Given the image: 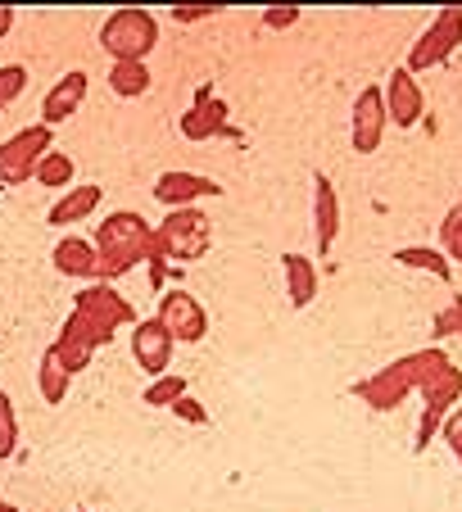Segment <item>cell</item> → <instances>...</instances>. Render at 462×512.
I'll return each instance as SVG.
<instances>
[{"label": "cell", "instance_id": "cell-12", "mask_svg": "<svg viewBox=\"0 0 462 512\" xmlns=\"http://www.w3.org/2000/svg\"><path fill=\"white\" fill-rule=\"evenodd\" d=\"M173 349H177V340L159 327V318H141L132 327V358L150 377H164V372L173 368Z\"/></svg>", "mask_w": 462, "mask_h": 512}, {"label": "cell", "instance_id": "cell-16", "mask_svg": "<svg viewBox=\"0 0 462 512\" xmlns=\"http://www.w3.org/2000/svg\"><path fill=\"white\" fill-rule=\"evenodd\" d=\"M354 395L363 399V404H372V408H381V413H390V408H399L408 395H413V386H408L404 368H399V358H395V363H390V368H381L376 377L358 381Z\"/></svg>", "mask_w": 462, "mask_h": 512}, {"label": "cell", "instance_id": "cell-20", "mask_svg": "<svg viewBox=\"0 0 462 512\" xmlns=\"http://www.w3.org/2000/svg\"><path fill=\"white\" fill-rule=\"evenodd\" d=\"M150 68L145 64H136V59H123V64H109V91L114 96H123V100H136V96H145L150 91Z\"/></svg>", "mask_w": 462, "mask_h": 512}, {"label": "cell", "instance_id": "cell-17", "mask_svg": "<svg viewBox=\"0 0 462 512\" xmlns=\"http://www.w3.org/2000/svg\"><path fill=\"white\" fill-rule=\"evenodd\" d=\"M313 223H318V254H331L340 236V195L327 173H313Z\"/></svg>", "mask_w": 462, "mask_h": 512}, {"label": "cell", "instance_id": "cell-24", "mask_svg": "<svg viewBox=\"0 0 462 512\" xmlns=\"http://www.w3.org/2000/svg\"><path fill=\"white\" fill-rule=\"evenodd\" d=\"M182 395H191V386H186V377H177V372H164V377H154L150 386H145V404L150 408H173Z\"/></svg>", "mask_w": 462, "mask_h": 512}, {"label": "cell", "instance_id": "cell-1", "mask_svg": "<svg viewBox=\"0 0 462 512\" xmlns=\"http://www.w3.org/2000/svg\"><path fill=\"white\" fill-rule=\"evenodd\" d=\"M399 368H404L408 386L422 395V426H417V440H413V454H426L431 440L440 435L444 417L453 413V404L462 399V368L453 363L444 349L426 345L417 354H404L399 358Z\"/></svg>", "mask_w": 462, "mask_h": 512}, {"label": "cell", "instance_id": "cell-25", "mask_svg": "<svg viewBox=\"0 0 462 512\" xmlns=\"http://www.w3.org/2000/svg\"><path fill=\"white\" fill-rule=\"evenodd\" d=\"M440 254L449 263H462V204H453L440 223Z\"/></svg>", "mask_w": 462, "mask_h": 512}, {"label": "cell", "instance_id": "cell-18", "mask_svg": "<svg viewBox=\"0 0 462 512\" xmlns=\"http://www.w3.org/2000/svg\"><path fill=\"white\" fill-rule=\"evenodd\" d=\"M100 200H105V191H100L96 182H87V186H68V191L59 195L55 204H50L46 223H50V227H73V223H87L91 213L100 209Z\"/></svg>", "mask_w": 462, "mask_h": 512}, {"label": "cell", "instance_id": "cell-30", "mask_svg": "<svg viewBox=\"0 0 462 512\" xmlns=\"http://www.w3.org/2000/svg\"><path fill=\"white\" fill-rule=\"evenodd\" d=\"M440 435H444V440H449V449H453V454H458V463H462V408H453V413L444 417Z\"/></svg>", "mask_w": 462, "mask_h": 512}, {"label": "cell", "instance_id": "cell-15", "mask_svg": "<svg viewBox=\"0 0 462 512\" xmlns=\"http://www.w3.org/2000/svg\"><path fill=\"white\" fill-rule=\"evenodd\" d=\"M50 263H55L59 277L100 281V250H96V241H87V236H64V241L55 245V254H50Z\"/></svg>", "mask_w": 462, "mask_h": 512}, {"label": "cell", "instance_id": "cell-28", "mask_svg": "<svg viewBox=\"0 0 462 512\" xmlns=\"http://www.w3.org/2000/svg\"><path fill=\"white\" fill-rule=\"evenodd\" d=\"M462 331V300H449V309L435 313V336H458Z\"/></svg>", "mask_w": 462, "mask_h": 512}, {"label": "cell", "instance_id": "cell-8", "mask_svg": "<svg viewBox=\"0 0 462 512\" xmlns=\"http://www.w3.org/2000/svg\"><path fill=\"white\" fill-rule=\"evenodd\" d=\"M154 318H159V327L173 340H182V345H200V340L209 336V313H204V304L195 300L191 290H168L164 300H159Z\"/></svg>", "mask_w": 462, "mask_h": 512}, {"label": "cell", "instance_id": "cell-35", "mask_svg": "<svg viewBox=\"0 0 462 512\" xmlns=\"http://www.w3.org/2000/svg\"><path fill=\"white\" fill-rule=\"evenodd\" d=\"M0 109H5V96H0Z\"/></svg>", "mask_w": 462, "mask_h": 512}, {"label": "cell", "instance_id": "cell-31", "mask_svg": "<svg viewBox=\"0 0 462 512\" xmlns=\"http://www.w3.org/2000/svg\"><path fill=\"white\" fill-rule=\"evenodd\" d=\"M218 14V5H177L173 19L177 23H200V19H213Z\"/></svg>", "mask_w": 462, "mask_h": 512}, {"label": "cell", "instance_id": "cell-14", "mask_svg": "<svg viewBox=\"0 0 462 512\" xmlns=\"http://www.w3.org/2000/svg\"><path fill=\"white\" fill-rule=\"evenodd\" d=\"M82 100H87V73H82V68H68L59 82H50L46 100H41V123L55 132L59 123H68V118L82 109Z\"/></svg>", "mask_w": 462, "mask_h": 512}, {"label": "cell", "instance_id": "cell-22", "mask_svg": "<svg viewBox=\"0 0 462 512\" xmlns=\"http://www.w3.org/2000/svg\"><path fill=\"white\" fill-rule=\"evenodd\" d=\"M395 263H404V268H417V272H431L435 281L453 286V263L444 259L440 250H431V245H408V250L395 254Z\"/></svg>", "mask_w": 462, "mask_h": 512}, {"label": "cell", "instance_id": "cell-4", "mask_svg": "<svg viewBox=\"0 0 462 512\" xmlns=\"http://www.w3.org/2000/svg\"><path fill=\"white\" fill-rule=\"evenodd\" d=\"M100 46L114 64H123V59L145 64V55L159 46V19L150 10H114L100 23Z\"/></svg>", "mask_w": 462, "mask_h": 512}, {"label": "cell", "instance_id": "cell-33", "mask_svg": "<svg viewBox=\"0 0 462 512\" xmlns=\"http://www.w3.org/2000/svg\"><path fill=\"white\" fill-rule=\"evenodd\" d=\"M14 28V10H0V37Z\"/></svg>", "mask_w": 462, "mask_h": 512}, {"label": "cell", "instance_id": "cell-29", "mask_svg": "<svg viewBox=\"0 0 462 512\" xmlns=\"http://www.w3.org/2000/svg\"><path fill=\"white\" fill-rule=\"evenodd\" d=\"M173 413L182 417V422H191V426H209V408L200 404V399H191V395H182L173 404Z\"/></svg>", "mask_w": 462, "mask_h": 512}, {"label": "cell", "instance_id": "cell-3", "mask_svg": "<svg viewBox=\"0 0 462 512\" xmlns=\"http://www.w3.org/2000/svg\"><path fill=\"white\" fill-rule=\"evenodd\" d=\"M96 250H100V281H114V277H123V272H132L136 263L150 259L154 227L145 223L141 213L118 209V213H109L105 223H100Z\"/></svg>", "mask_w": 462, "mask_h": 512}, {"label": "cell", "instance_id": "cell-27", "mask_svg": "<svg viewBox=\"0 0 462 512\" xmlns=\"http://www.w3.org/2000/svg\"><path fill=\"white\" fill-rule=\"evenodd\" d=\"M23 91H28V68H23V64H5V68H0V96H5V105H14Z\"/></svg>", "mask_w": 462, "mask_h": 512}, {"label": "cell", "instance_id": "cell-26", "mask_svg": "<svg viewBox=\"0 0 462 512\" xmlns=\"http://www.w3.org/2000/svg\"><path fill=\"white\" fill-rule=\"evenodd\" d=\"M19 449V413H14V399L0 390V458H14Z\"/></svg>", "mask_w": 462, "mask_h": 512}, {"label": "cell", "instance_id": "cell-5", "mask_svg": "<svg viewBox=\"0 0 462 512\" xmlns=\"http://www.w3.org/2000/svg\"><path fill=\"white\" fill-rule=\"evenodd\" d=\"M154 245L164 259H177V263H195L209 254L213 245V232H209V218L200 209H173L164 223L154 227Z\"/></svg>", "mask_w": 462, "mask_h": 512}, {"label": "cell", "instance_id": "cell-10", "mask_svg": "<svg viewBox=\"0 0 462 512\" xmlns=\"http://www.w3.org/2000/svg\"><path fill=\"white\" fill-rule=\"evenodd\" d=\"M222 186L213 177H200V173H186V168H173V173H159L154 182V200L164 209H195L200 200H218Z\"/></svg>", "mask_w": 462, "mask_h": 512}, {"label": "cell", "instance_id": "cell-7", "mask_svg": "<svg viewBox=\"0 0 462 512\" xmlns=\"http://www.w3.org/2000/svg\"><path fill=\"white\" fill-rule=\"evenodd\" d=\"M458 46H462V5H449V10L435 14L431 28H426L422 37L413 41V50H408L404 68L417 78V73H426V68H440Z\"/></svg>", "mask_w": 462, "mask_h": 512}, {"label": "cell", "instance_id": "cell-34", "mask_svg": "<svg viewBox=\"0 0 462 512\" xmlns=\"http://www.w3.org/2000/svg\"><path fill=\"white\" fill-rule=\"evenodd\" d=\"M0 512H19V508H14V503H0Z\"/></svg>", "mask_w": 462, "mask_h": 512}, {"label": "cell", "instance_id": "cell-37", "mask_svg": "<svg viewBox=\"0 0 462 512\" xmlns=\"http://www.w3.org/2000/svg\"><path fill=\"white\" fill-rule=\"evenodd\" d=\"M82 512H87V508H82Z\"/></svg>", "mask_w": 462, "mask_h": 512}, {"label": "cell", "instance_id": "cell-32", "mask_svg": "<svg viewBox=\"0 0 462 512\" xmlns=\"http://www.w3.org/2000/svg\"><path fill=\"white\" fill-rule=\"evenodd\" d=\"M263 23H268L272 32H281V28H290V23H299V10L281 5V10H268V14H263Z\"/></svg>", "mask_w": 462, "mask_h": 512}, {"label": "cell", "instance_id": "cell-11", "mask_svg": "<svg viewBox=\"0 0 462 512\" xmlns=\"http://www.w3.org/2000/svg\"><path fill=\"white\" fill-rule=\"evenodd\" d=\"M182 136H186V141H209V136H231L227 105L218 100L213 82H204V87L195 91V105L182 114Z\"/></svg>", "mask_w": 462, "mask_h": 512}, {"label": "cell", "instance_id": "cell-23", "mask_svg": "<svg viewBox=\"0 0 462 512\" xmlns=\"http://www.w3.org/2000/svg\"><path fill=\"white\" fill-rule=\"evenodd\" d=\"M73 177H77V164L64 155V150H46L41 155V164H37V177L32 182H41V186H55V191H68L73 186Z\"/></svg>", "mask_w": 462, "mask_h": 512}, {"label": "cell", "instance_id": "cell-9", "mask_svg": "<svg viewBox=\"0 0 462 512\" xmlns=\"http://www.w3.org/2000/svg\"><path fill=\"white\" fill-rule=\"evenodd\" d=\"M390 127L385 114V91L381 87H363L354 100V114H349V141H354L358 155H376L381 150V136Z\"/></svg>", "mask_w": 462, "mask_h": 512}, {"label": "cell", "instance_id": "cell-36", "mask_svg": "<svg viewBox=\"0 0 462 512\" xmlns=\"http://www.w3.org/2000/svg\"><path fill=\"white\" fill-rule=\"evenodd\" d=\"M458 336H462V331H458Z\"/></svg>", "mask_w": 462, "mask_h": 512}, {"label": "cell", "instance_id": "cell-21", "mask_svg": "<svg viewBox=\"0 0 462 512\" xmlns=\"http://www.w3.org/2000/svg\"><path fill=\"white\" fill-rule=\"evenodd\" d=\"M68 386H73V372L64 368V363H59L55 354H41V368H37V390H41V399H46V404H64L68 399Z\"/></svg>", "mask_w": 462, "mask_h": 512}, {"label": "cell", "instance_id": "cell-13", "mask_svg": "<svg viewBox=\"0 0 462 512\" xmlns=\"http://www.w3.org/2000/svg\"><path fill=\"white\" fill-rule=\"evenodd\" d=\"M385 114H390L395 127H417L426 114V96L404 64H399L395 73H390V82H385Z\"/></svg>", "mask_w": 462, "mask_h": 512}, {"label": "cell", "instance_id": "cell-19", "mask_svg": "<svg viewBox=\"0 0 462 512\" xmlns=\"http://www.w3.org/2000/svg\"><path fill=\"white\" fill-rule=\"evenodd\" d=\"M281 272H286L290 309H308V304L318 300V268H313V259L290 250V254H281Z\"/></svg>", "mask_w": 462, "mask_h": 512}, {"label": "cell", "instance_id": "cell-2", "mask_svg": "<svg viewBox=\"0 0 462 512\" xmlns=\"http://www.w3.org/2000/svg\"><path fill=\"white\" fill-rule=\"evenodd\" d=\"M136 322L141 318H136L132 300H123L109 281H87L82 295L73 300V313H68V322H64L59 336L77 340V345H87V349H100V345H109L123 327H136Z\"/></svg>", "mask_w": 462, "mask_h": 512}, {"label": "cell", "instance_id": "cell-6", "mask_svg": "<svg viewBox=\"0 0 462 512\" xmlns=\"http://www.w3.org/2000/svg\"><path fill=\"white\" fill-rule=\"evenodd\" d=\"M46 150H55V136H50L46 123L19 127L10 141H0V186H23V182H32Z\"/></svg>", "mask_w": 462, "mask_h": 512}]
</instances>
